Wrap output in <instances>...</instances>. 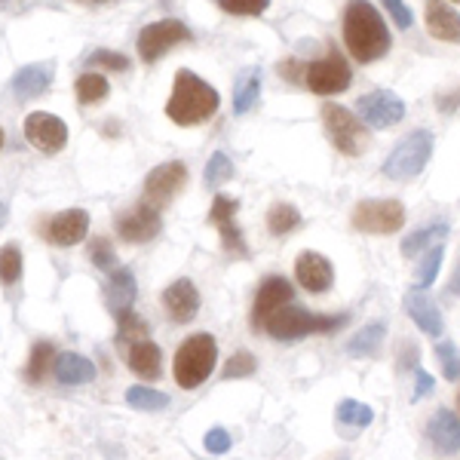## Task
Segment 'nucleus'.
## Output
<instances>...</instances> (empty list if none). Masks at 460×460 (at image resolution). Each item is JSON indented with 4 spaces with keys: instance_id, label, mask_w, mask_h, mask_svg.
I'll use <instances>...</instances> for the list:
<instances>
[{
    "instance_id": "1",
    "label": "nucleus",
    "mask_w": 460,
    "mask_h": 460,
    "mask_svg": "<svg viewBox=\"0 0 460 460\" xmlns=\"http://www.w3.org/2000/svg\"><path fill=\"white\" fill-rule=\"evenodd\" d=\"M344 43L356 62L368 65L390 53V31L368 0H350L344 10Z\"/></svg>"
},
{
    "instance_id": "2",
    "label": "nucleus",
    "mask_w": 460,
    "mask_h": 460,
    "mask_svg": "<svg viewBox=\"0 0 460 460\" xmlns=\"http://www.w3.org/2000/svg\"><path fill=\"white\" fill-rule=\"evenodd\" d=\"M221 105V95L215 93V86L206 84L203 77L190 71H178L172 95L166 102V117L175 126H199L209 117H215V111Z\"/></svg>"
},
{
    "instance_id": "3",
    "label": "nucleus",
    "mask_w": 460,
    "mask_h": 460,
    "mask_svg": "<svg viewBox=\"0 0 460 460\" xmlns=\"http://www.w3.org/2000/svg\"><path fill=\"white\" fill-rule=\"evenodd\" d=\"M347 314L341 316H325V314H310V310L298 307V304H286L277 314L264 323V332L273 341H298L304 335H329V332H338L341 325H347Z\"/></svg>"
},
{
    "instance_id": "4",
    "label": "nucleus",
    "mask_w": 460,
    "mask_h": 460,
    "mask_svg": "<svg viewBox=\"0 0 460 460\" xmlns=\"http://www.w3.org/2000/svg\"><path fill=\"white\" fill-rule=\"evenodd\" d=\"M215 362H218V344L209 332H197V335L184 338L172 362L175 384L184 390H197L212 375Z\"/></svg>"
},
{
    "instance_id": "5",
    "label": "nucleus",
    "mask_w": 460,
    "mask_h": 460,
    "mask_svg": "<svg viewBox=\"0 0 460 460\" xmlns=\"http://www.w3.org/2000/svg\"><path fill=\"white\" fill-rule=\"evenodd\" d=\"M429 157H433V136L427 129H418L393 147V154L384 160V175L393 181H408V178L424 172Z\"/></svg>"
},
{
    "instance_id": "6",
    "label": "nucleus",
    "mask_w": 460,
    "mask_h": 460,
    "mask_svg": "<svg viewBox=\"0 0 460 460\" xmlns=\"http://www.w3.org/2000/svg\"><path fill=\"white\" fill-rule=\"evenodd\" d=\"M323 126L329 142L338 147L344 157H359L368 145V136L362 129V120L353 111L341 108V105H323Z\"/></svg>"
},
{
    "instance_id": "7",
    "label": "nucleus",
    "mask_w": 460,
    "mask_h": 460,
    "mask_svg": "<svg viewBox=\"0 0 460 460\" xmlns=\"http://www.w3.org/2000/svg\"><path fill=\"white\" fill-rule=\"evenodd\" d=\"M350 221L356 230H362V234L387 236V234L402 230L405 206L399 203V199H362V203L353 206Z\"/></svg>"
},
{
    "instance_id": "8",
    "label": "nucleus",
    "mask_w": 460,
    "mask_h": 460,
    "mask_svg": "<svg viewBox=\"0 0 460 460\" xmlns=\"http://www.w3.org/2000/svg\"><path fill=\"white\" fill-rule=\"evenodd\" d=\"M304 84L316 95H335L353 84V71L338 49H329L323 58H316V62H310L304 68Z\"/></svg>"
},
{
    "instance_id": "9",
    "label": "nucleus",
    "mask_w": 460,
    "mask_h": 460,
    "mask_svg": "<svg viewBox=\"0 0 460 460\" xmlns=\"http://www.w3.org/2000/svg\"><path fill=\"white\" fill-rule=\"evenodd\" d=\"M188 40H194V34H190V28L181 19H160L154 25L142 28V34H138V56H142V62L154 65L172 47Z\"/></svg>"
},
{
    "instance_id": "10",
    "label": "nucleus",
    "mask_w": 460,
    "mask_h": 460,
    "mask_svg": "<svg viewBox=\"0 0 460 460\" xmlns=\"http://www.w3.org/2000/svg\"><path fill=\"white\" fill-rule=\"evenodd\" d=\"M359 111L362 123L372 126V129H390V126L402 123L405 117V102L399 99L396 93H387V89H377V93H368L359 99Z\"/></svg>"
},
{
    "instance_id": "11",
    "label": "nucleus",
    "mask_w": 460,
    "mask_h": 460,
    "mask_svg": "<svg viewBox=\"0 0 460 460\" xmlns=\"http://www.w3.org/2000/svg\"><path fill=\"white\" fill-rule=\"evenodd\" d=\"M188 184V169H184L181 160H169L160 163L157 169H151L145 178V203L151 206H166L169 199H175L178 190Z\"/></svg>"
},
{
    "instance_id": "12",
    "label": "nucleus",
    "mask_w": 460,
    "mask_h": 460,
    "mask_svg": "<svg viewBox=\"0 0 460 460\" xmlns=\"http://www.w3.org/2000/svg\"><path fill=\"white\" fill-rule=\"evenodd\" d=\"M25 138L37 151L58 154L68 145V126H65L62 117L47 114V111H34V114L25 117Z\"/></svg>"
},
{
    "instance_id": "13",
    "label": "nucleus",
    "mask_w": 460,
    "mask_h": 460,
    "mask_svg": "<svg viewBox=\"0 0 460 460\" xmlns=\"http://www.w3.org/2000/svg\"><path fill=\"white\" fill-rule=\"evenodd\" d=\"M114 225H117L120 240H126V243H147L163 230V218H160L157 206H151V203H145V199H142V203H136L129 212H123Z\"/></svg>"
},
{
    "instance_id": "14",
    "label": "nucleus",
    "mask_w": 460,
    "mask_h": 460,
    "mask_svg": "<svg viewBox=\"0 0 460 460\" xmlns=\"http://www.w3.org/2000/svg\"><path fill=\"white\" fill-rule=\"evenodd\" d=\"M295 288L286 277H267L261 286H258L255 304H252V329L264 332V323L277 314L279 307L292 304Z\"/></svg>"
},
{
    "instance_id": "15",
    "label": "nucleus",
    "mask_w": 460,
    "mask_h": 460,
    "mask_svg": "<svg viewBox=\"0 0 460 460\" xmlns=\"http://www.w3.org/2000/svg\"><path fill=\"white\" fill-rule=\"evenodd\" d=\"M295 279H298L307 292L323 295V292H329L332 283H335V267H332V261L325 255L307 249L295 258Z\"/></svg>"
},
{
    "instance_id": "16",
    "label": "nucleus",
    "mask_w": 460,
    "mask_h": 460,
    "mask_svg": "<svg viewBox=\"0 0 460 460\" xmlns=\"http://www.w3.org/2000/svg\"><path fill=\"white\" fill-rule=\"evenodd\" d=\"M240 209L234 197H225V194H215L212 199V209H209V221L218 227L221 234V243L230 255H246V243H243V230L234 225V215Z\"/></svg>"
},
{
    "instance_id": "17",
    "label": "nucleus",
    "mask_w": 460,
    "mask_h": 460,
    "mask_svg": "<svg viewBox=\"0 0 460 460\" xmlns=\"http://www.w3.org/2000/svg\"><path fill=\"white\" fill-rule=\"evenodd\" d=\"M86 230H89V215L86 209H65L53 215V221L47 225V240L53 246H77V243L86 240Z\"/></svg>"
},
{
    "instance_id": "18",
    "label": "nucleus",
    "mask_w": 460,
    "mask_h": 460,
    "mask_svg": "<svg viewBox=\"0 0 460 460\" xmlns=\"http://www.w3.org/2000/svg\"><path fill=\"white\" fill-rule=\"evenodd\" d=\"M163 307H166V314L172 323H178V325L190 323L199 310L197 286L190 283V279H175V283L166 286V292H163Z\"/></svg>"
},
{
    "instance_id": "19",
    "label": "nucleus",
    "mask_w": 460,
    "mask_h": 460,
    "mask_svg": "<svg viewBox=\"0 0 460 460\" xmlns=\"http://www.w3.org/2000/svg\"><path fill=\"white\" fill-rule=\"evenodd\" d=\"M405 314L418 323V329L424 332L429 338H439L445 323H442V314L439 307H436V301H429L420 288H411V292L405 295Z\"/></svg>"
},
{
    "instance_id": "20",
    "label": "nucleus",
    "mask_w": 460,
    "mask_h": 460,
    "mask_svg": "<svg viewBox=\"0 0 460 460\" xmlns=\"http://www.w3.org/2000/svg\"><path fill=\"white\" fill-rule=\"evenodd\" d=\"M427 436H429V442L436 445V451H442V455H457V451H460V420H457V414L448 411V408H439V411L429 418Z\"/></svg>"
},
{
    "instance_id": "21",
    "label": "nucleus",
    "mask_w": 460,
    "mask_h": 460,
    "mask_svg": "<svg viewBox=\"0 0 460 460\" xmlns=\"http://www.w3.org/2000/svg\"><path fill=\"white\" fill-rule=\"evenodd\" d=\"M136 277H132V270H126V267H117L114 273H111L108 279V288H105V304L108 310L114 316L126 314V310H132V304H136Z\"/></svg>"
},
{
    "instance_id": "22",
    "label": "nucleus",
    "mask_w": 460,
    "mask_h": 460,
    "mask_svg": "<svg viewBox=\"0 0 460 460\" xmlns=\"http://www.w3.org/2000/svg\"><path fill=\"white\" fill-rule=\"evenodd\" d=\"M427 31L436 40L460 43V16L451 10L445 0H429L427 4Z\"/></svg>"
},
{
    "instance_id": "23",
    "label": "nucleus",
    "mask_w": 460,
    "mask_h": 460,
    "mask_svg": "<svg viewBox=\"0 0 460 460\" xmlns=\"http://www.w3.org/2000/svg\"><path fill=\"white\" fill-rule=\"evenodd\" d=\"M53 372L62 387H80V384L95 381L93 359H86V356H80V353H58Z\"/></svg>"
},
{
    "instance_id": "24",
    "label": "nucleus",
    "mask_w": 460,
    "mask_h": 460,
    "mask_svg": "<svg viewBox=\"0 0 460 460\" xmlns=\"http://www.w3.org/2000/svg\"><path fill=\"white\" fill-rule=\"evenodd\" d=\"M53 65H25V68L16 71L13 77V93H16L19 102H28L34 95H40L43 89H49L53 84Z\"/></svg>"
},
{
    "instance_id": "25",
    "label": "nucleus",
    "mask_w": 460,
    "mask_h": 460,
    "mask_svg": "<svg viewBox=\"0 0 460 460\" xmlns=\"http://www.w3.org/2000/svg\"><path fill=\"white\" fill-rule=\"evenodd\" d=\"M129 368L142 381H157L163 375V353L154 341H138L129 347Z\"/></svg>"
},
{
    "instance_id": "26",
    "label": "nucleus",
    "mask_w": 460,
    "mask_h": 460,
    "mask_svg": "<svg viewBox=\"0 0 460 460\" xmlns=\"http://www.w3.org/2000/svg\"><path fill=\"white\" fill-rule=\"evenodd\" d=\"M258 95H261V71L258 68H249L243 74L240 80H236V93H234V114H249L252 108H255Z\"/></svg>"
},
{
    "instance_id": "27",
    "label": "nucleus",
    "mask_w": 460,
    "mask_h": 460,
    "mask_svg": "<svg viewBox=\"0 0 460 460\" xmlns=\"http://www.w3.org/2000/svg\"><path fill=\"white\" fill-rule=\"evenodd\" d=\"M445 236H448V225H445V221H439V225H429V227L414 230V234L408 236V240H402V255H405V258L420 255L424 249L439 246Z\"/></svg>"
},
{
    "instance_id": "28",
    "label": "nucleus",
    "mask_w": 460,
    "mask_h": 460,
    "mask_svg": "<svg viewBox=\"0 0 460 460\" xmlns=\"http://www.w3.org/2000/svg\"><path fill=\"white\" fill-rule=\"evenodd\" d=\"M53 366H56V347L49 344V341H37V344L31 347V356H28L25 381L28 384H40Z\"/></svg>"
},
{
    "instance_id": "29",
    "label": "nucleus",
    "mask_w": 460,
    "mask_h": 460,
    "mask_svg": "<svg viewBox=\"0 0 460 460\" xmlns=\"http://www.w3.org/2000/svg\"><path fill=\"white\" fill-rule=\"evenodd\" d=\"M74 93H77L80 105L89 108V105H102V102L108 99L111 86H108V80L102 77V74L89 71V74H80V77H77V84H74Z\"/></svg>"
},
{
    "instance_id": "30",
    "label": "nucleus",
    "mask_w": 460,
    "mask_h": 460,
    "mask_svg": "<svg viewBox=\"0 0 460 460\" xmlns=\"http://www.w3.org/2000/svg\"><path fill=\"white\" fill-rule=\"evenodd\" d=\"M384 338H387V325L384 323H368L362 332H356L350 338V344H347V353L350 356H372L377 353V347L384 344Z\"/></svg>"
},
{
    "instance_id": "31",
    "label": "nucleus",
    "mask_w": 460,
    "mask_h": 460,
    "mask_svg": "<svg viewBox=\"0 0 460 460\" xmlns=\"http://www.w3.org/2000/svg\"><path fill=\"white\" fill-rule=\"evenodd\" d=\"M298 225H301V212L292 203H277L267 212V227H270L273 236H286L288 230H295Z\"/></svg>"
},
{
    "instance_id": "32",
    "label": "nucleus",
    "mask_w": 460,
    "mask_h": 460,
    "mask_svg": "<svg viewBox=\"0 0 460 460\" xmlns=\"http://www.w3.org/2000/svg\"><path fill=\"white\" fill-rule=\"evenodd\" d=\"M234 178V163H230L227 154H221V151H215L209 163H206V172H203V184H206V190H218L221 184L230 181Z\"/></svg>"
},
{
    "instance_id": "33",
    "label": "nucleus",
    "mask_w": 460,
    "mask_h": 460,
    "mask_svg": "<svg viewBox=\"0 0 460 460\" xmlns=\"http://www.w3.org/2000/svg\"><path fill=\"white\" fill-rule=\"evenodd\" d=\"M126 402L138 408V411H160V408L169 405V396L151 387H129L126 390Z\"/></svg>"
},
{
    "instance_id": "34",
    "label": "nucleus",
    "mask_w": 460,
    "mask_h": 460,
    "mask_svg": "<svg viewBox=\"0 0 460 460\" xmlns=\"http://www.w3.org/2000/svg\"><path fill=\"white\" fill-rule=\"evenodd\" d=\"M338 420L353 429H362L368 427L375 420V411L368 408L366 402H356V399H344V402L338 405Z\"/></svg>"
},
{
    "instance_id": "35",
    "label": "nucleus",
    "mask_w": 460,
    "mask_h": 460,
    "mask_svg": "<svg viewBox=\"0 0 460 460\" xmlns=\"http://www.w3.org/2000/svg\"><path fill=\"white\" fill-rule=\"evenodd\" d=\"M117 332H120L123 344L147 341V323H142V316H136V310H126V314L117 316Z\"/></svg>"
},
{
    "instance_id": "36",
    "label": "nucleus",
    "mask_w": 460,
    "mask_h": 460,
    "mask_svg": "<svg viewBox=\"0 0 460 460\" xmlns=\"http://www.w3.org/2000/svg\"><path fill=\"white\" fill-rule=\"evenodd\" d=\"M436 359L442 366L445 381H460V350L455 341H439L436 344Z\"/></svg>"
},
{
    "instance_id": "37",
    "label": "nucleus",
    "mask_w": 460,
    "mask_h": 460,
    "mask_svg": "<svg viewBox=\"0 0 460 460\" xmlns=\"http://www.w3.org/2000/svg\"><path fill=\"white\" fill-rule=\"evenodd\" d=\"M19 277H22V252L19 246H4L0 249V283L4 286H13V283H19Z\"/></svg>"
},
{
    "instance_id": "38",
    "label": "nucleus",
    "mask_w": 460,
    "mask_h": 460,
    "mask_svg": "<svg viewBox=\"0 0 460 460\" xmlns=\"http://www.w3.org/2000/svg\"><path fill=\"white\" fill-rule=\"evenodd\" d=\"M442 258H445V243H439V246H433L427 252L424 261L418 264V288L436 283V273H439V267H442Z\"/></svg>"
},
{
    "instance_id": "39",
    "label": "nucleus",
    "mask_w": 460,
    "mask_h": 460,
    "mask_svg": "<svg viewBox=\"0 0 460 460\" xmlns=\"http://www.w3.org/2000/svg\"><path fill=\"white\" fill-rule=\"evenodd\" d=\"M89 261L99 267V270H108V273L117 270V255L105 236H93V243H89Z\"/></svg>"
},
{
    "instance_id": "40",
    "label": "nucleus",
    "mask_w": 460,
    "mask_h": 460,
    "mask_svg": "<svg viewBox=\"0 0 460 460\" xmlns=\"http://www.w3.org/2000/svg\"><path fill=\"white\" fill-rule=\"evenodd\" d=\"M255 368H258L255 356H252L249 350H236L227 359V366H225V372H221V377H225V381H230V377H249V375H255Z\"/></svg>"
},
{
    "instance_id": "41",
    "label": "nucleus",
    "mask_w": 460,
    "mask_h": 460,
    "mask_svg": "<svg viewBox=\"0 0 460 460\" xmlns=\"http://www.w3.org/2000/svg\"><path fill=\"white\" fill-rule=\"evenodd\" d=\"M230 16H261L270 6V0H215Z\"/></svg>"
},
{
    "instance_id": "42",
    "label": "nucleus",
    "mask_w": 460,
    "mask_h": 460,
    "mask_svg": "<svg viewBox=\"0 0 460 460\" xmlns=\"http://www.w3.org/2000/svg\"><path fill=\"white\" fill-rule=\"evenodd\" d=\"M89 68H108V71H126L129 68V58L123 53H111V49H95L93 56L86 58Z\"/></svg>"
},
{
    "instance_id": "43",
    "label": "nucleus",
    "mask_w": 460,
    "mask_h": 460,
    "mask_svg": "<svg viewBox=\"0 0 460 460\" xmlns=\"http://www.w3.org/2000/svg\"><path fill=\"white\" fill-rule=\"evenodd\" d=\"M230 445H234V439H230L227 429L215 427V429H209V433H206V451H212V455H227Z\"/></svg>"
},
{
    "instance_id": "44",
    "label": "nucleus",
    "mask_w": 460,
    "mask_h": 460,
    "mask_svg": "<svg viewBox=\"0 0 460 460\" xmlns=\"http://www.w3.org/2000/svg\"><path fill=\"white\" fill-rule=\"evenodd\" d=\"M414 377H418V381H414L411 402H418V399H424V396H429V393H433L436 381H433V377H429V375L424 372V368H418V366H414Z\"/></svg>"
},
{
    "instance_id": "45",
    "label": "nucleus",
    "mask_w": 460,
    "mask_h": 460,
    "mask_svg": "<svg viewBox=\"0 0 460 460\" xmlns=\"http://www.w3.org/2000/svg\"><path fill=\"white\" fill-rule=\"evenodd\" d=\"M384 6H387L390 19L396 22L399 28H408V25H411V10H408L402 0H384Z\"/></svg>"
},
{
    "instance_id": "46",
    "label": "nucleus",
    "mask_w": 460,
    "mask_h": 460,
    "mask_svg": "<svg viewBox=\"0 0 460 460\" xmlns=\"http://www.w3.org/2000/svg\"><path fill=\"white\" fill-rule=\"evenodd\" d=\"M451 292H455V295H460V264H457L455 277H451Z\"/></svg>"
},
{
    "instance_id": "47",
    "label": "nucleus",
    "mask_w": 460,
    "mask_h": 460,
    "mask_svg": "<svg viewBox=\"0 0 460 460\" xmlns=\"http://www.w3.org/2000/svg\"><path fill=\"white\" fill-rule=\"evenodd\" d=\"M6 221H10V209H6V203H0V227H4Z\"/></svg>"
},
{
    "instance_id": "48",
    "label": "nucleus",
    "mask_w": 460,
    "mask_h": 460,
    "mask_svg": "<svg viewBox=\"0 0 460 460\" xmlns=\"http://www.w3.org/2000/svg\"><path fill=\"white\" fill-rule=\"evenodd\" d=\"M77 4H86V6H102V4H111V0H77Z\"/></svg>"
},
{
    "instance_id": "49",
    "label": "nucleus",
    "mask_w": 460,
    "mask_h": 460,
    "mask_svg": "<svg viewBox=\"0 0 460 460\" xmlns=\"http://www.w3.org/2000/svg\"><path fill=\"white\" fill-rule=\"evenodd\" d=\"M0 147H4V129H0Z\"/></svg>"
},
{
    "instance_id": "50",
    "label": "nucleus",
    "mask_w": 460,
    "mask_h": 460,
    "mask_svg": "<svg viewBox=\"0 0 460 460\" xmlns=\"http://www.w3.org/2000/svg\"><path fill=\"white\" fill-rule=\"evenodd\" d=\"M160 4H169V0H160Z\"/></svg>"
}]
</instances>
